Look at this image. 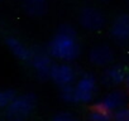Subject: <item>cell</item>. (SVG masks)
Instances as JSON below:
<instances>
[{
    "label": "cell",
    "instance_id": "cell-13",
    "mask_svg": "<svg viewBox=\"0 0 129 121\" xmlns=\"http://www.w3.org/2000/svg\"><path fill=\"white\" fill-rule=\"evenodd\" d=\"M59 97L66 103H76L74 85H64L59 87Z\"/></svg>",
    "mask_w": 129,
    "mask_h": 121
},
{
    "label": "cell",
    "instance_id": "cell-2",
    "mask_svg": "<svg viewBox=\"0 0 129 121\" xmlns=\"http://www.w3.org/2000/svg\"><path fill=\"white\" fill-rule=\"evenodd\" d=\"M37 105V97L32 92L15 96L7 107V115L10 120H23L28 117Z\"/></svg>",
    "mask_w": 129,
    "mask_h": 121
},
{
    "label": "cell",
    "instance_id": "cell-19",
    "mask_svg": "<svg viewBox=\"0 0 129 121\" xmlns=\"http://www.w3.org/2000/svg\"><path fill=\"white\" fill-rule=\"evenodd\" d=\"M101 2H105V0H101Z\"/></svg>",
    "mask_w": 129,
    "mask_h": 121
},
{
    "label": "cell",
    "instance_id": "cell-8",
    "mask_svg": "<svg viewBox=\"0 0 129 121\" xmlns=\"http://www.w3.org/2000/svg\"><path fill=\"white\" fill-rule=\"evenodd\" d=\"M89 59L94 66L106 67L111 65V62L114 60V52L109 45L100 44L91 48V50L89 52Z\"/></svg>",
    "mask_w": 129,
    "mask_h": 121
},
{
    "label": "cell",
    "instance_id": "cell-14",
    "mask_svg": "<svg viewBox=\"0 0 129 121\" xmlns=\"http://www.w3.org/2000/svg\"><path fill=\"white\" fill-rule=\"evenodd\" d=\"M89 118L91 121H109V120H113V115L108 111H104L101 108H98V107H94L89 115Z\"/></svg>",
    "mask_w": 129,
    "mask_h": 121
},
{
    "label": "cell",
    "instance_id": "cell-20",
    "mask_svg": "<svg viewBox=\"0 0 129 121\" xmlns=\"http://www.w3.org/2000/svg\"><path fill=\"white\" fill-rule=\"evenodd\" d=\"M128 3H129V0H128Z\"/></svg>",
    "mask_w": 129,
    "mask_h": 121
},
{
    "label": "cell",
    "instance_id": "cell-18",
    "mask_svg": "<svg viewBox=\"0 0 129 121\" xmlns=\"http://www.w3.org/2000/svg\"><path fill=\"white\" fill-rule=\"evenodd\" d=\"M125 83H126V87H128V90H129V75H126V77H125V81H124Z\"/></svg>",
    "mask_w": 129,
    "mask_h": 121
},
{
    "label": "cell",
    "instance_id": "cell-9",
    "mask_svg": "<svg viewBox=\"0 0 129 121\" xmlns=\"http://www.w3.org/2000/svg\"><path fill=\"white\" fill-rule=\"evenodd\" d=\"M110 34L116 42H129V14H120L114 19L110 27Z\"/></svg>",
    "mask_w": 129,
    "mask_h": 121
},
{
    "label": "cell",
    "instance_id": "cell-12",
    "mask_svg": "<svg viewBox=\"0 0 129 121\" xmlns=\"http://www.w3.org/2000/svg\"><path fill=\"white\" fill-rule=\"evenodd\" d=\"M22 8L29 17H42L48 10L47 0H23Z\"/></svg>",
    "mask_w": 129,
    "mask_h": 121
},
{
    "label": "cell",
    "instance_id": "cell-3",
    "mask_svg": "<svg viewBox=\"0 0 129 121\" xmlns=\"http://www.w3.org/2000/svg\"><path fill=\"white\" fill-rule=\"evenodd\" d=\"M76 103H90L98 92V81L94 75L84 73L74 86Z\"/></svg>",
    "mask_w": 129,
    "mask_h": 121
},
{
    "label": "cell",
    "instance_id": "cell-10",
    "mask_svg": "<svg viewBox=\"0 0 129 121\" xmlns=\"http://www.w3.org/2000/svg\"><path fill=\"white\" fill-rule=\"evenodd\" d=\"M126 77V71L120 65H109L103 73L101 82L108 87H114L124 83Z\"/></svg>",
    "mask_w": 129,
    "mask_h": 121
},
{
    "label": "cell",
    "instance_id": "cell-5",
    "mask_svg": "<svg viewBox=\"0 0 129 121\" xmlns=\"http://www.w3.org/2000/svg\"><path fill=\"white\" fill-rule=\"evenodd\" d=\"M49 80H52V82H54L59 87L64 85H72L76 80L75 68L67 62L52 63L49 70Z\"/></svg>",
    "mask_w": 129,
    "mask_h": 121
},
{
    "label": "cell",
    "instance_id": "cell-16",
    "mask_svg": "<svg viewBox=\"0 0 129 121\" xmlns=\"http://www.w3.org/2000/svg\"><path fill=\"white\" fill-rule=\"evenodd\" d=\"M111 115H113V120H116V121H129V107L125 105V106L115 110Z\"/></svg>",
    "mask_w": 129,
    "mask_h": 121
},
{
    "label": "cell",
    "instance_id": "cell-11",
    "mask_svg": "<svg viewBox=\"0 0 129 121\" xmlns=\"http://www.w3.org/2000/svg\"><path fill=\"white\" fill-rule=\"evenodd\" d=\"M5 44H7V47L9 48V50L12 52V54L15 58H18L20 60H24V62H28V60H29L30 49L24 43H22L18 38H15V37H8L5 39Z\"/></svg>",
    "mask_w": 129,
    "mask_h": 121
},
{
    "label": "cell",
    "instance_id": "cell-1",
    "mask_svg": "<svg viewBox=\"0 0 129 121\" xmlns=\"http://www.w3.org/2000/svg\"><path fill=\"white\" fill-rule=\"evenodd\" d=\"M47 52L52 58L62 62H74L81 53L76 29L70 24H62L49 40Z\"/></svg>",
    "mask_w": 129,
    "mask_h": 121
},
{
    "label": "cell",
    "instance_id": "cell-17",
    "mask_svg": "<svg viewBox=\"0 0 129 121\" xmlns=\"http://www.w3.org/2000/svg\"><path fill=\"white\" fill-rule=\"evenodd\" d=\"M53 120L54 121H71V120H75V117L69 111H61L53 116Z\"/></svg>",
    "mask_w": 129,
    "mask_h": 121
},
{
    "label": "cell",
    "instance_id": "cell-7",
    "mask_svg": "<svg viewBox=\"0 0 129 121\" xmlns=\"http://www.w3.org/2000/svg\"><path fill=\"white\" fill-rule=\"evenodd\" d=\"M126 102H128L126 92H124L123 90H113L104 98L98 101L94 105V107H98V108H101L104 111H108V112L113 113L115 110L125 106Z\"/></svg>",
    "mask_w": 129,
    "mask_h": 121
},
{
    "label": "cell",
    "instance_id": "cell-6",
    "mask_svg": "<svg viewBox=\"0 0 129 121\" xmlns=\"http://www.w3.org/2000/svg\"><path fill=\"white\" fill-rule=\"evenodd\" d=\"M79 22L82 28L91 32H96V30H100L105 25L106 20H105L104 14L99 9L92 8V7H86L80 12Z\"/></svg>",
    "mask_w": 129,
    "mask_h": 121
},
{
    "label": "cell",
    "instance_id": "cell-15",
    "mask_svg": "<svg viewBox=\"0 0 129 121\" xmlns=\"http://www.w3.org/2000/svg\"><path fill=\"white\" fill-rule=\"evenodd\" d=\"M17 92L14 90H2L0 91V108H7L9 103L15 98Z\"/></svg>",
    "mask_w": 129,
    "mask_h": 121
},
{
    "label": "cell",
    "instance_id": "cell-4",
    "mask_svg": "<svg viewBox=\"0 0 129 121\" xmlns=\"http://www.w3.org/2000/svg\"><path fill=\"white\" fill-rule=\"evenodd\" d=\"M28 62L32 65L34 71L37 72L38 77L41 80H48L49 78V70L52 66V57L47 50H43L41 48L30 49V57Z\"/></svg>",
    "mask_w": 129,
    "mask_h": 121
}]
</instances>
